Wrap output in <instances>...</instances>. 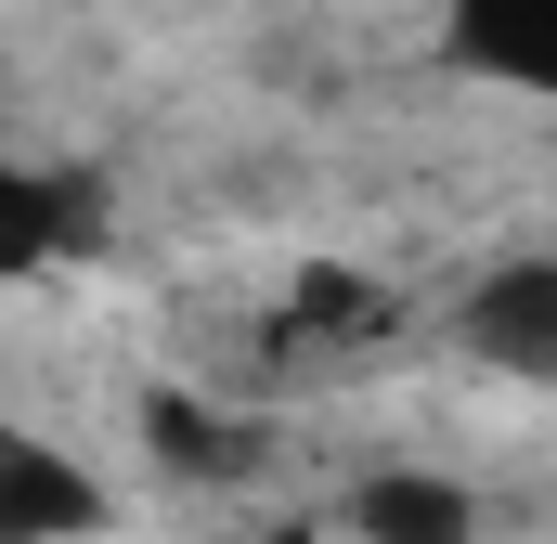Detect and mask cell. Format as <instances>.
<instances>
[{
  "label": "cell",
  "mask_w": 557,
  "mask_h": 544,
  "mask_svg": "<svg viewBox=\"0 0 557 544\" xmlns=\"http://www.w3.org/2000/svg\"><path fill=\"white\" fill-rule=\"evenodd\" d=\"M467 350H480V363H519V376L557 390V260L493 272V285L467 298Z\"/></svg>",
  "instance_id": "6da1fadb"
},
{
  "label": "cell",
  "mask_w": 557,
  "mask_h": 544,
  "mask_svg": "<svg viewBox=\"0 0 557 544\" xmlns=\"http://www.w3.org/2000/svg\"><path fill=\"white\" fill-rule=\"evenodd\" d=\"M65 532H104V480H78L52 441H13L0 454V544H65Z\"/></svg>",
  "instance_id": "7a4b0ae2"
},
{
  "label": "cell",
  "mask_w": 557,
  "mask_h": 544,
  "mask_svg": "<svg viewBox=\"0 0 557 544\" xmlns=\"http://www.w3.org/2000/svg\"><path fill=\"white\" fill-rule=\"evenodd\" d=\"M454 52L519 91H557V0H454Z\"/></svg>",
  "instance_id": "3957f363"
},
{
  "label": "cell",
  "mask_w": 557,
  "mask_h": 544,
  "mask_svg": "<svg viewBox=\"0 0 557 544\" xmlns=\"http://www.w3.org/2000/svg\"><path fill=\"white\" fill-rule=\"evenodd\" d=\"M480 519H467V493L454 480H363V544H467Z\"/></svg>",
  "instance_id": "277c9868"
},
{
  "label": "cell",
  "mask_w": 557,
  "mask_h": 544,
  "mask_svg": "<svg viewBox=\"0 0 557 544\" xmlns=\"http://www.w3.org/2000/svg\"><path fill=\"white\" fill-rule=\"evenodd\" d=\"M78 234V195L52 169H13L0 182V272H52V247Z\"/></svg>",
  "instance_id": "5b68a950"
},
{
  "label": "cell",
  "mask_w": 557,
  "mask_h": 544,
  "mask_svg": "<svg viewBox=\"0 0 557 544\" xmlns=\"http://www.w3.org/2000/svg\"><path fill=\"white\" fill-rule=\"evenodd\" d=\"M143 441H156V467H182V480H221V467H247V428H221L208 403H182V390H156L143 403Z\"/></svg>",
  "instance_id": "8992f818"
},
{
  "label": "cell",
  "mask_w": 557,
  "mask_h": 544,
  "mask_svg": "<svg viewBox=\"0 0 557 544\" xmlns=\"http://www.w3.org/2000/svg\"><path fill=\"white\" fill-rule=\"evenodd\" d=\"M298 337H376V285L311 272V285H298V311H285V350H298Z\"/></svg>",
  "instance_id": "52a82bcc"
},
{
  "label": "cell",
  "mask_w": 557,
  "mask_h": 544,
  "mask_svg": "<svg viewBox=\"0 0 557 544\" xmlns=\"http://www.w3.org/2000/svg\"><path fill=\"white\" fill-rule=\"evenodd\" d=\"M273 544H311V532H273Z\"/></svg>",
  "instance_id": "ba28073f"
}]
</instances>
